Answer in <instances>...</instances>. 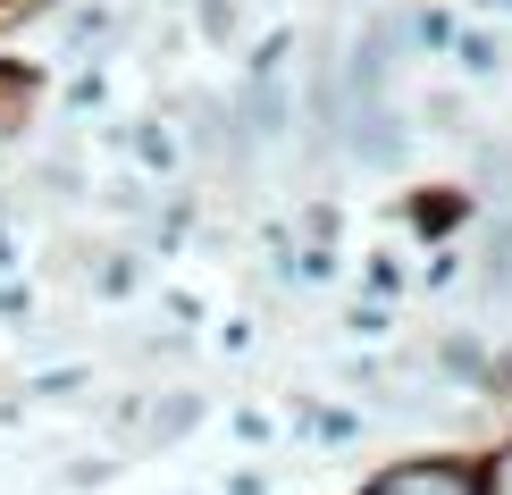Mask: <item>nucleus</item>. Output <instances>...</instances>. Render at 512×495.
Masks as SVG:
<instances>
[{
    "mask_svg": "<svg viewBox=\"0 0 512 495\" xmlns=\"http://www.w3.org/2000/svg\"><path fill=\"white\" fill-rule=\"evenodd\" d=\"M479 495H512V454H504V462H496V479H487V487H479Z\"/></svg>",
    "mask_w": 512,
    "mask_h": 495,
    "instance_id": "f03ea898",
    "label": "nucleus"
},
{
    "mask_svg": "<svg viewBox=\"0 0 512 495\" xmlns=\"http://www.w3.org/2000/svg\"><path fill=\"white\" fill-rule=\"evenodd\" d=\"M370 495H479V479L462 462H412V470H387Z\"/></svg>",
    "mask_w": 512,
    "mask_h": 495,
    "instance_id": "f257e3e1",
    "label": "nucleus"
}]
</instances>
